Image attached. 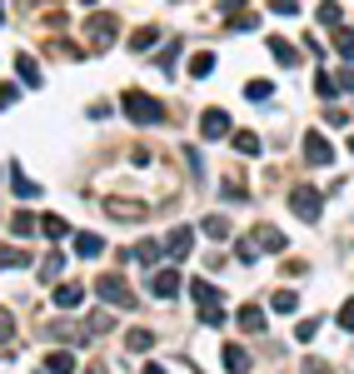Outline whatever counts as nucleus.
<instances>
[{"label":"nucleus","mask_w":354,"mask_h":374,"mask_svg":"<svg viewBox=\"0 0 354 374\" xmlns=\"http://www.w3.org/2000/svg\"><path fill=\"white\" fill-rule=\"evenodd\" d=\"M190 295H195V304H200V319H205L210 330H220V325H225V295H220V285L195 280V285H190Z\"/></svg>","instance_id":"nucleus-1"},{"label":"nucleus","mask_w":354,"mask_h":374,"mask_svg":"<svg viewBox=\"0 0 354 374\" xmlns=\"http://www.w3.org/2000/svg\"><path fill=\"white\" fill-rule=\"evenodd\" d=\"M120 105H125V115H130L135 125H160V120H165V105H160L155 95H145V90H125Z\"/></svg>","instance_id":"nucleus-2"},{"label":"nucleus","mask_w":354,"mask_h":374,"mask_svg":"<svg viewBox=\"0 0 354 374\" xmlns=\"http://www.w3.org/2000/svg\"><path fill=\"white\" fill-rule=\"evenodd\" d=\"M115 30H120V20H115V15H95V11H90V20H85V45L95 50V56H105V50L115 45Z\"/></svg>","instance_id":"nucleus-3"},{"label":"nucleus","mask_w":354,"mask_h":374,"mask_svg":"<svg viewBox=\"0 0 354 374\" xmlns=\"http://www.w3.org/2000/svg\"><path fill=\"white\" fill-rule=\"evenodd\" d=\"M289 209H294L305 225H315V220H320V209H324V195H320L315 185H294V190H289Z\"/></svg>","instance_id":"nucleus-4"},{"label":"nucleus","mask_w":354,"mask_h":374,"mask_svg":"<svg viewBox=\"0 0 354 374\" xmlns=\"http://www.w3.org/2000/svg\"><path fill=\"white\" fill-rule=\"evenodd\" d=\"M95 295L110 299V304H120V309H135V290H130L120 275H100V280H95Z\"/></svg>","instance_id":"nucleus-5"},{"label":"nucleus","mask_w":354,"mask_h":374,"mask_svg":"<svg viewBox=\"0 0 354 374\" xmlns=\"http://www.w3.org/2000/svg\"><path fill=\"white\" fill-rule=\"evenodd\" d=\"M105 209L115 220H145V200H125V195H110L105 200Z\"/></svg>","instance_id":"nucleus-6"},{"label":"nucleus","mask_w":354,"mask_h":374,"mask_svg":"<svg viewBox=\"0 0 354 374\" xmlns=\"http://www.w3.org/2000/svg\"><path fill=\"white\" fill-rule=\"evenodd\" d=\"M200 135H205V140L234 135V130H229V115H225V110H205V115H200Z\"/></svg>","instance_id":"nucleus-7"},{"label":"nucleus","mask_w":354,"mask_h":374,"mask_svg":"<svg viewBox=\"0 0 354 374\" xmlns=\"http://www.w3.org/2000/svg\"><path fill=\"white\" fill-rule=\"evenodd\" d=\"M305 160H310V165H329V160H334V150H329V140L320 130L305 135Z\"/></svg>","instance_id":"nucleus-8"},{"label":"nucleus","mask_w":354,"mask_h":374,"mask_svg":"<svg viewBox=\"0 0 354 374\" xmlns=\"http://www.w3.org/2000/svg\"><path fill=\"white\" fill-rule=\"evenodd\" d=\"M160 299H175V295H180L185 290V280H180V270H155V285H150Z\"/></svg>","instance_id":"nucleus-9"},{"label":"nucleus","mask_w":354,"mask_h":374,"mask_svg":"<svg viewBox=\"0 0 354 374\" xmlns=\"http://www.w3.org/2000/svg\"><path fill=\"white\" fill-rule=\"evenodd\" d=\"M165 254H170V259H185V254H190V230H185V225H175V230L165 235Z\"/></svg>","instance_id":"nucleus-10"},{"label":"nucleus","mask_w":354,"mask_h":374,"mask_svg":"<svg viewBox=\"0 0 354 374\" xmlns=\"http://www.w3.org/2000/svg\"><path fill=\"white\" fill-rule=\"evenodd\" d=\"M225 369L229 374H250V349L245 344H225Z\"/></svg>","instance_id":"nucleus-11"},{"label":"nucleus","mask_w":354,"mask_h":374,"mask_svg":"<svg viewBox=\"0 0 354 374\" xmlns=\"http://www.w3.org/2000/svg\"><path fill=\"white\" fill-rule=\"evenodd\" d=\"M240 330H245V335H265V309H260V304H245V309H240Z\"/></svg>","instance_id":"nucleus-12"},{"label":"nucleus","mask_w":354,"mask_h":374,"mask_svg":"<svg viewBox=\"0 0 354 374\" xmlns=\"http://www.w3.org/2000/svg\"><path fill=\"white\" fill-rule=\"evenodd\" d=\"M45 374H75V354H70V349L45 354Z\"/></svg>","instance_id":"nucleus-13"},{"label":"nucleus","mask_w":354,"mask_h":374,"mask_svg":"<svg viewBox=\"0 0 354 374\" xmlns=\"http://www.w3.org/2000/svg\"><path fill=\"white\" fill-rule=\"evenodd\" d=\"M25 264H30V254L20 245H0V270H25Z\"/></svg>","instance_id":"nucleus-14"},{"label":"nucleus","mask_w":354,"mask_h":374,"mask_svg":"<svg viewBox=\"0 0 354 374\" xmlns=\"http://www.w3.org/2000/svg\"><path fill=\"white\" fill-rule=\"evenodd\" d=\"M11 190H15L20 200H35V195H40V185H35V180H25V170H20V165H11Z\"/></svg>","instance_id":"nucleus-15"},{"label":"nucleus","mask_w":354,"mask_h":374,"mask_svg":"<svg viewBox=\"0 0 354 374\" xmlns=\"http://www.w3.org/2000/svg\"><path fill=\"white\" fill-rule=\"evenodd\" d=\"M270 56H274L279 65H294V60H300V50H294L289 40H279V35H270Z\"/></svg>","instance_id":"nucleus-16"},{"label":"nucleus","mask_w":354,"mask_h":374,"mask_svg":"<svg viewBox=\"0 0 354 374\" xmlns=\"http://www.w3.org/2000/svg\"><path fill=\"white\" fill-rule=\"evenodd\" d=\"M15 70H20V80L35 90V85H45V75H40V65L30 60V56H15Z\"/></svg>","instance_id":"nucleus-17"},{"label":"nucleus","mask_w":354,"mask_h":374,"mask_svg":"<svg viewBox=\"0 0 354 374\" xmlns=\"http://www.w3.org/2000/svg\"><path fill=\"white\" fill-rule=\"evenodd\" d=\"M61 270H65V254H61V250H50V254H45V264H40V280H50V285H55V280H61Z\"/></svg>","instance_id":"nucleus-18"},{"label":"nucleus","mask_w":354,"mask_h":374,"mask_svg":"<svg viewBox=\"0 0 354 374\" xmlns=\"http://www.w3.org/2000/svg\"><path fill=\"white\" fill-rule=\"evenodd\" d=\"M155 45H160V30H150V25L130 35V50H135V56H145V50H155Z\"/></svg>","instance_id":"nucleus-19"},{"label":"nucleus","mask_w":354,"mask_h":374,"mask_svg":"<svg viewBox=\"0 0 354 374\" xmlns=\"http://www.w3.org/2000/svg\"><path fill=\"white\" fill-rule=\"evenodd\" d=\"M200 230H205V235H210L215 245H225V240H229V220H225V215H210V220H205Z\"/></svg>","instance_id":"nucleus-20"},{"label":"nucleus","mask_w":354,"mask_h":374,"mask_svg":"<svg viewBox=\"0 0 354 374\" xmlns=\"http://www.w3.org/2000/svg\"><path fill=\"white\" fill-rule=\"evenodd\" d=\"M75 254L95 259V254H105V240H100V235H75Z\"/></svg>","instance_id":"nucleus-21"},{"label":"nucleus","mask_w":354,"mask_h":374,"mask_svg":"<svg viewBox=\"0 0 354 374\" xmlns=\"http://www.w3.org/2000/svg\"><path fill=\"white\" fill-rule=\"evenodd\" d=\"M130 254H135L140 264H160V254H165V245H155V240H140V245H135Z\"/></svg>","instance_id":"nucleus-22"},{"label":"nucleus","mask_w":354,"mask_h":374,"mask_svg":"<svg viewBox=\"0 0 354 374\" xmlns=\"http://www.w3.org/2000/svg\"><path fill=\"white\" fill-rule=\"evenodd\" d=\"M40 235H50V240H65V235H70V225H65L61 215H40Z\"/></svg>","instance_id":"nucleus-23"},{"label":"nucleus","mask_w":354,"mask_h":374,"mask_svg":"<svg viewBox=\"0 0 354 374\" xmlns=\"http://www.w3.org/2000/svg\"><path fill=\"white\" fill-rule=\"evenodd\" d=\"M234 150L255 160V155H260V135H255V130H234Z\"/></svg>","instance_id":"nucleus-24"},{"label":"nucleus","mask_w":354,"mask_h":374,"mask_svg":"<svg viewBox=\"0 0 354 374\" xmlns=\"http://www.w3.org/2000/svg\"><path fill=\"white\" fill-rule=\"evenodd\" d=\"M85 299V290L80 285H61V290H55V304H61V309H75Z\"/></svg>","instance_id":"nucleus-25"},{"label":"nucleus","mask_w":354,"mask_h":374,"mask_svg":"<svg viewBox=\"0 0 354 374\" xmlns=\"http://www.w3.org/2000/svg\"><path fill=\"white\" fill-rule=\"evenodd\" d=\"M279 314H294V309H300V295H294V290H274V299H270Z\"/></svg>","instance_id":"nucleus-26"},{"label":"nucleus","mask_w":354,"mask_h":374,"mask_svg":"<svg viewBox=\"0 0 354 374\" xmlns=\"http://www.w3.org/2000/svg\"><path fill=\"white\" fill-rule=\"evenodd\" d=\"M339 20H344V11L334 6V0H324V6H320V25L324 30H339Z\"/></svg>","instance_id":"nucleus-27"},{"label":"nucleus","mask_w":354,"mask_h":374,"mask_svg":"<svg viewBox=\"0 0 354 374\" xmlns=\"http://www.w3.org/2000/svg\"><path fill=\"white\" fill-rule=\"evenodd\" d=\"M190 75H195V80H205V75H215V56H210V50H200V56L190 60Z\"/></svg>","instance_id":"nucleus-28"},{"label":"nucleus","mask_w":354,"mask_h":374,"mask_svg":"<svg viewBox=\"0 0 354 374\" xmlns=\"http://www.w3.org/2000/svg\"><path fill=\"white\" fill-rule=\"evenodd\" d=\"M260 250L279 254V250H284V235H279V230H270V225H260Z\"/></svg>","instance_id":"nucleus-29"},{"label":"nucleus","mask_w":354,"mask_h":374,"mask_svg":"<svg viewBox=\"0 0 354 374\" xmlns=\"http://www.w3.org/2000/svg\"><path fill=\"white\" fill-rule=\"evenodd\" d=\"M255 254H260V240H240V245H234V259H240V264H255Z\"/></svg>","instance_id":"nucleus-30"},{"label":"nucleus","mask_w":354,"mask_h":374,"mask_svg":"<svg viewBox=\"0 0 354 374\" xmlns=\"http://www.w3.org/2000/svg\"><path fill=\"white\" fill-rule=\"evenodd\" d=\"M334 50L344 60H354V30H334Z\"/></svg>","instance_id":"nucleus-31"},{"label":"nucleus","mask_w":354,"mask_h":374,"mask_svg":"<svg viewBox=\"0 0 354 374\" xmlns=\"http://www.w3.org/2000/svg\"><path fill=\"white\" fill-rule=\"evenodd\" d=\"M175 60H180V40H170V45L160 50V65H165V75H175Z\"/></svg>","instance_id":"nucleus-32"},{"label":"nucleus","mask_w":354,"mask_h":374,"mask_svg":"<svg viewBox=\"0 0 354 374\" xmlns=\"http://www.w3.org/2000/svg\"><path fill=\"white\" fill-rule=\"evenodd\" d=\"M245 95H250V100H270L274 85H270V80H245Z\"/></svg>","instance_id":"nucleus-33"},{"label":"nucleus","mask_w":354,"mask_h":374,"mask_svg":"<svg viewBox=\"0 0 354 374\" xmlns=\"http://www.w3.org/2000/svg\"><path fill=\"white\" fill-rule=\"evenodd\" d=\"M125 344L140 354V349H150V344H155V335H150V330H130V335H125Z\"/></svg>","instance_id":"nucleus-34"},{"label":"nucleus","mask_w":354,"mask_h":374,"mask_svg":"<svg viewBox=\"0 0 354 374\" xmlns=\"http://www.w3.org/2000/svg\"><path fill=\"white\" fill-rule=\"evenodd\" d=\"M225 195H229V200H245V180H240V175H225Z\"/></svg>","instance_id":"nucleus-35"},{"label":"nucleus","mask_w":354,"mask_h":374,"mask_svg":"<svg viewBox=\"0 0 354 374\" xmlns=\"http://www.w3.org/2000/svg\"><path fill=\"white\" fill-rule=\"evenodd\" d=\"M274 15H300V0H270Z\"/></svg>","instance_id":"nucleus-36"},{"label":"nucleus","mask_w":354,"mask_h":374,"mask_svg":"<svg viewBox=\"0 0 354 374\" xmlns=\"http://www.w3.org/2000/svg\"><path fill=\"white\" fill-rule=\"evenodd\" d=\"M15 100H20V90H15V85L6 80V85H0V110H11V105H15Z\"/></svg>","instance_id":"nucleus-37"},{"label":"nucleus","mask_w":354,"mask_h":374,"mask_svg":"<svg viewBox=\"0 0 354 374\" xmlns=\"http://www.w3.org/2000/svg\"><path fill=\"white\" fill-rule=\"evenodd\" d=\"M294 335H300V340H305V344H310V340H315V335H320V319H300V330H294Z\"/></svg>","instance_id":"nucleus-38"},{"label":"nucleus","mask_w":354,"mask_h":374,"mask_svg":"<svg viewBox=\"0 0 354 374\" xmlns=\"http://www.w3.org/2000/svg\"><path fill=\"white\" fill-rule=\"evenodd\" d=\"M315 90H320V95H334L339 85H334V75H324V70H320V75H315Z\"/></svg>","instance_id":"nucleus-39"},{"label":"nucleus","mask_w":354,"mask_h":374,"mask_svg":"<svg viewBox=\"0 0 354 374\" xmlns=\"http://www.w3.org/2000/svg\"><path fill=\"white\" fill-rule=\"evenodd\" d=\"M35 225H40L35 215H15V235H35Z\"/></svg>","instance_id":"nucleus-40"},{"label":"nucleus","mask_w":354,"mask_h":374,"mask_svg":"<svg viewBox=\"0 0 354 374\" xmlns=\"http://www.w3.org/2000/svg\"><path fill=\"white\" fill-rule=\"evenodd\" d=\"M339 325H344V330H354V299H344V304H339Z\"/></svg>","instance_id":"nucleus-41"},{"label":"nucleus","mask_w":354,"mask_h":374,"mask_svg":"<svg viewBox=\"0 0 354 374\" xmlns=\"http://www.w3.org/2000/svg\"><path fill=\"white\" fill-rule=\"evenodd\" d=\"M0 340H15V319L6 309H0Z\"/></svg>","instance_id":"nucleus-42"},{"label":"nucleus","mask_w":354,"mask_h":374,"mask_svg":"<svg viewBox=\"0 0 354 374\" xmlns=\"http://www.w3.org/2000/svg\"><path fill=\"white\" fill-rule=\"evenodd\" d=\"M324 125H334V130H344V125H349V115H344V110H324Z\"/></svg>","instance_id":"nucleus-43"},{"label":"nucleus","mask_w":354,"mask_h":374,"mask_svg":"<svg viewBox=\"0 0 354 374\" xmlns=\"http://www.w3.org/2000/svg\"><path fill=\"white\" fill-rule=\"evenodd\" d=\"M220 11H225V15L234 20V15H240V11H245V0H220Z\"/></svg>","instance_id":"nucleus-44"},{"label":"nucleus","mask_w":354,"mask_h":374,"mask_svg":"<svg viewBox=\"0 0 354 374\" xmlns=\"http://www.w3.org/2000/svg\"><path fill=\"white\" fill-rule=\"evenodd\" d=\"M334 85H339V90H354V70H344V75H339Z\"/></svg>","instance_id":"nucleus-45"},{"label":"nucleus","mask_w":354,"mask_h":374,"mask_svg":"<svg viewBox=\"0 0 354 374\" xmlns=\"http://www.w3.org/2000/svg\"><path fill=\"white\" fill-rule=\"evenodd\" d=\"M140 374H170V369H165V364H145Z\"/></svg>","instance_id":"nucleus-46"},{"label":"nucleus","mask_w":354,"mask_h":374,"mask_svg":"<svg viewBox=\"0 0 354 374\" xmlns=\"http://www.w3.org/2000/svg\"><path fill=\"white\" fill-rule=\"evenodd\" d=\"M85 374H105V364H85Z\"/></svg>","instance_id":"nucleus-47"},{"label":"nucleus","mask_w":354,"mask_h":374,"mask_svg":"<svg viewBox=\"0 0 354 374\" xmlns=\"http://www.w3.org/2000/svg\"><path fill=\"white\" fill-rule=\"evenodd\" d=\"M0 20H6V6H0Z\"/></svg>","instance_id":"nucleus-48"},{"label":"nucleus","mask_w":354,"mask_h":374,"mask_svg":"<svg viewBox=\"0 0 354 374\" xmlns=\"http://www.w3.org/2000/svg\"><path fill=\"white\" fill-rule=\"evenodd\" d=\"M349 150H354V135H349Z\"/></svg>","instance_id":"nucleus-49"},{"label":"nucleus","mask_w":354,"mask_h":374,"mask_svg":"<svg viewBox=\"0 0 354 374\" xmlns=\"http://www.w3.org/2000/svg\"><path fill=\"white\" fill-rule=\"evenodd\" d=\"M85 6H95V0H85Z\"/></svg>","instance_id":"nucleus-50"}]
</instances>
